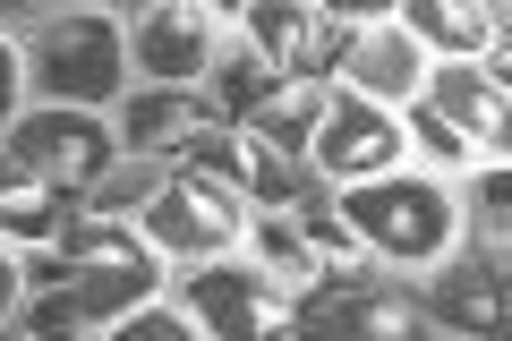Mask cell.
<instances>
[{"label": "cell", "instance_id": "2e32d148", "mask_svg": "<svg viewBox=\"0 0 512 341\" xmlns=\"http://www.w3.org/2000/svg\"><path fill=\"white\" fill-rule=\"evenodd\" d=\"M367 18H350V9H299V52H291V86H325L333 69L350 60V43H359Z\"/></svg>", "mask_w": 512, "mask_h": 341}, {"label": "cell", "instance_id": "4316f807", "mask_svg": "<svg viewBox=\"0 0 512 341\" xmlns=\"http://www.w3.org/2000/svg\"><path fill=\"white\" fill-rule=\"evenodd\" d=\"M504 214H512V171H504V162H487V171H478V222L504 239Z\"/></svg>", "mask_w": 512, "mask_h": 341}, {"label": "cell", "instance_id": "7a4b0ae2", "mask_svg": "<svg viewBox=\"0 0 512 341\" xmlns=\"http://www.w3.org/2000/svg\"><path fill=\"white\" fill-rule=\"evenodd\" d=\"M35 77L60 94V111H94L120 94L128 77V43H120V18L103 9H77V18H52L35 43Z\"/></svg>", "mask_w": 512, "mask_h": 341}, {"label": "cell", "instance_id": "8fae6325", "mask_svg": "<svg viewBox=\"0 0 512 341\" xmlns=\"http://www.w3.org/2000/svg\"><path fill=\"white\" fill-rule=\"evenodd\" d=\"M427 111H436L453 137H470V145H487L495 128H504V111H512V94H504V77H478L470 60H453V69H436L427 77V94H419Z\"/></svg>", "mask_w": 512, "mask_h": 341}, {"label": "cell", "instance_id": "83f0119b", "mask_svg": "<svg viewBox=\"0 0 512 341\" xmlns=\"http://www.w3.org/2000/svg\"><path fill=\"white\" fill-rule=\"evenodd\" d=\"M9 111H18V43L0 35V120H9Z\"/></svg>", "mask_w": 512, "mask_h": 341}, {"label": "cell", "instance_id": "ffe728a7", "mask_svg": "<svg viewBox=\"0 0 512 341\" xmlns=\"http://www.w3.org/2000/svg\"><path fill=\"white\" fill-rule=\"evenodd\" d=\"M248 52L291 86V52H299V9L291 0H248Z\"/></svg>", "mask_w": 512, "mask_h": 341}, {"label": "cell", "instance_id": "f546056e", "mask_svg": "<svg viewBox=\"0 0 512 341\" xmlns=\"http://www.w3.org/2000/svg\"><path fill=\"white\" fill-rule=\"evenodd\" d=\"M9 180H26V162L9 154V145H0V188H9Z\"/></svg>", "mask_w": 512, "mask_h": 341}, {"label": "cell", "instance_id": "30bf717a", "mask_svg": "<svg viewBox=\"0 0 512 341\" xmlns=\"http://www.w3.org/2000/svg\"><path fill=\"white\" fill-rule=\"evenodd\" d=\"M342 69H350V94L384 111L393 94H410V86L427 77V60H419V43H410L393 18H376V26H359V43H350V60H342Z\"/></svg>", "mask_w": 512, "mask_h": 341}, {"label": "cell", "instance_id": "7c38bea8", "mask_svg": "<svg viewBox=\"0 0 512 341\" xmlns=\"http://www.w3.org/2000/svg\"><path fill=\"white\" fill-rule=\"evenodd\" d=\"M419 316H444L453 333H470V341H504V273H495V265H453V273H436Z\"/></svg>", "mask_w": 512, "mask_h": 341}, {"label": "cell", "instance_id": "5b68a950", "mask_svg": "<svg viewBox=\"0 0 512 341\" xmlns=\"http://www.w3.org/2000/svg\"><path fill=\"white\" fill-rule=\"evenodd\" d=\"M248 231V214H239L231 188L197 180V171H180V180H163L146 197V248H171V256H222L231 239Z\"/></svg>", "mask_w": 512, "mask_h": 341}, {"label": "cell", "instance_id": "484cf974", "mask_svg": "<svg viewBox=\"0 0 512 341\" xmlns=\"http://www.w3.org/2000/svg\"><path fill=\"white\" fill-rule=\"evenodd\" d=\"M410 137H419V145H427L436 162H470V154H478V145H470V137H453V128H444V120H436L427 103H410Z\"/></svg>", "mask_w": 512, "mask_h": 341}, {"label": "cell", "instance_id": "277c9868", "mask_svg": "<svg viewBox=\"0 0 512 341\" xmlns=\"http://www.w3.org/2000/svg\"><path fill=\"white\" fill-rule=\"evenodd\" d=\"M9 154L26 162V180H43V188L69 197V188H94V180H103L120 145H111V128L94 120V111H60V103H52V111H35V120H18Z\"/></svg>", "mask_w": 512, "mask_h": 341}, {"label": "cell", "instance_id": "7402d4cb", "mask_svg": "<svg viewBox=\"0 0 512 341\" xmlns=\"http://www.w3.org/2000/svg\"><path fill=\"white\" fill-rule=\"evenodd\" d=\"M256 248H265V265H274V273H291L299 290L316 282V256H308V239H299L282 214H265V222H256Z\"/></svg>", "mask_w": 512, "mask_h": 341}, {"label": "cell", "instance_id": "4fadbf2b", "mask_svg": "<svg viewBox=\"0 0 512 341\" xmlns=\"http://www.w3.org/2000/svg\"><path fill=\"white\" fill-rule=\"evenodd\" d=\"M393 26H402L410 43H436V52L470 60V69H478V52H495V35H504V18L478 9V0H410Z\"/></svg>", "mask_w": 512, "mask_h": 341}, {"label": "cell", "instance_id": "8992f818", "mask_svg": "<svg viewBox=\"0 0 512 341\" xmlns=\"http://www.w3.org/2000/svg\"><path fill=\"white\" fill-rule=\"evenodd\" d=\"M427 316L402 290H308L291 341H419Z\"/></svg>", "mask_w": 512, "mask_h": 341}, {"label": "cell", "instance_id": "ac0fdd59", "mask_svg": "<svg viewBox=\"0 0 512 341\" xmlns=\"http://www.w3.org/2000/svg\"><path fill=\"white\" fill-rule=\"evenodd\" d=\"M205 77H214V111H222V120H256V111L274 103V86H282L256 52H214V69H205Z\"/></svg>", "mask_w": 512, "mask_h": 341}, {"label": "cell", "instance_id": "e0dca14e", "mask_svg": "<svg viewBox=\"0 0 512 341\" xmlns=\"http://www.w3.org/2000/svg\"><path fill=\"white\" fill-rule=\"evenodd\" d=\"M69 222V197L43 180H9L0 188V239H26V248H52V231Z\"/></svg>", "mask_w": 512, "mask_h": 341}, {"label": "cell", "instance_id": "603a6c76", "mask_svg": "<svg viewBox=\"0 0 512 341\" xmlns=\"http://www.w3.org/2000/svg\"><path fill=\"white\" fill-rule=\"evenodd\" d=\"M0 341H77V307L69 299H43V307H26V316L0 324Z\"/></svg>", "mask_w": 512, "mask_h": 341}, {"label": "cell", "instance_id": "6da1fadb", "mask_svg": "<svg viewBox=\"0 0 512 341\" xmlns=\"http://www.w3.org/2000/svg\"><path fill=\"white\" fill-rule=\"evenodd\" d=\"M333 214L359 231L367 256H393V265H436L453 248V197L436 180H402V171H384V180H359L342 188Z\"/></svg>", "mask_w": 512, "mask_h": 341}, {"label": "cell", "instance_id": "cb8c5ba5", "mask_svg": "<svg viewBox=\"0 0 512 341\" xmlns=\"http://www.w3.org/2000/svg\"><path fill=\"white\" fill-rule=\"evenodd\" d=\"M154 282H163V273H86L69 307H128V299H146Z\"/></svg>", "mask_w": 512, "mask_h": 341}, {"label": "cell", "instance_id": "5bb4252c", "mask_svg": "<svg viewBox=\"0 0 512 341\" xmlns=\"http://www.w3.org/2000/svg\"><path fill=\"white\" fill-rule=\"evenodd\" d=\"M197 128H214V103L188 94V86H154V94H137V103L120 111V137L137 145V154H180Z\"/></svg>", "mask_w": 512, "mask_h": 341}, {"label": "cell", "instance_id": "f1b7e54d", "mask_svg": "<svg viewBox=\"0 0 512 341\" xmlns=\"http://www.w3.org/2000/svg\"><path fill=\"white\" fill-rule=\"evenodd\" d=\"M18 282H26V273L9 265V256H0V324H9V299H18Z\"/></svg>", "mask_w": 512, "mask_h": 341}, {"label": "cell", "instance_id": "52a82bcc", "mask_svg": "<svg viewBox=\"0 0 512 341\" xmlns=\"http://www.w3.org/2000/svg\"><path fill=\"white\" fill-rule=\"evenodd\" d=\"M393 154H402V128L384 120L376 103H359V94H333V103H325V128H316V162H325L342 188L384 180V171H393Z\"/></svg>", "mask_w": 512, "mask_h": 341}, {"label": "cell", "instance_id": "d6986e66", "mask_svg": "<svg viewBox=\"0 0 512 341\" xmlns=\"http://www.w3.org/2000/svg\"><path fill=\"white\" fill-rule=\"evenodd\" d=\"M188 162H197V180H214V188H231V197H248V171H256V145L248 137H231V128H197V137L180 145Z\"/></svg>", "mask_w": 512, "mask_h": 341}, {"label": "cell", "instance_id": "9c48e42d", "mask_svg": "<svg viewBox=\"0 0 512 341\" xmlns=\"http://www.w3.org/2000/svg\"><path fill=\"white\" fill-rule=\"evenodd\" d=\"M52 256H60V273H163L154 248L111 214H69L52 231Z\"/></svg>", "mask_w": 512, "mask_h": 341}, {"label": "cell", "instance_id": "ba28073f", "mask_svg": "<svg viewBox=\"0 0 512 341\" xmlns=\"http://www.w3.org/2000/svg\"><path fill=\"white\" fill-rule=\"evenodd\" d=\"M137 69L163 77V86L205 77V69H214V9H197V0L146 9V18H137Z\"/></svg>", "mask_w": 512, "mask_h": 341}, {"label": "cell", "instance_id": "9a60e30c", "mask_svg": "<svg viewBox=\"0 0 512 341\" xmlns=\"http://www.w3.org/2000/svg\"><path fill=\"white\" fill-rule=\"evenodd\" d=\"M325 103H333L325 86H274V103L248 120V145H256V154L299 162V154L316 145V128H325Z\"/></svg>", "mask_w": 512, "mask_h": 341}, {"label": "cell", "instance_id": "44dd1931", "mask_svg": "<svg viewBox=\"0 0 512 341\" xmlns=\"http://www.w3.org/2000/svg\"><path fill=\"white\" fill-rule=\"evenodd\" d=\"M248 197L265 205V214H299V205H308V180H299V162H282V154H256V171H248Z\"/></svg>", "mask_w": 512, "mask_h": 341}, {"label": "cell", "instance_id": "d4e9b609", "mask_svg": "<svg viewBox=\"0 0 512 341\" xmlns=\"http://www.w3.org/2000/svg\"><path fill=\"white\" fill-rule=\"evenodd\" d=\"M111 341H197V324L171 316V307H137V316L111 324Z\"/></svg>", "mask_w": 512, "mask_h": 341}, {"label": "cell", "instance_id": "3957f363", "mask_svg": "<svg viewBox=\"0 0 512 341\" xmlns=\"http://www.w3.org/2000/svg\"><path fill=\"white\" fill-rule=\"evenodd\" d=\"M188 307L205 316L214 341H291L299 333V299L274 290V273H248V265H231V256H197Z\"/></svg>", "mask_w": 512, "mask_h": 341}]
</instances>
